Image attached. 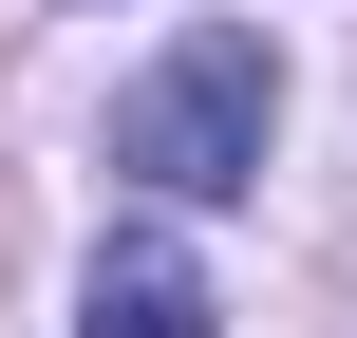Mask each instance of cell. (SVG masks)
Segmentation results:
<instances>
[{"label":"cell","instance_id":"6da1fadb","mask_svg":"<svg viewBox=\"0 0 357 338\" xmlns=\"http://www.w3.org/2000/svg\"><path fill=\"white\" fill-rule=\"evenodd\" d=\"M264 132H282V56H264V38H169V56L113 94V169H132L151 207L264 188Z\"/></svg>","mask_w":357,"mask_h":338},{"label":"cell","instance_id":"7a4b0ae2","mask_svg":"<svg viewBox=\"0 0 357 338\" xmlns=\"http://www.w3.org/2000/svg\"><path fill=\"white\" fill-rule=\"evenodd\" d=\"M75 338H226V301H207V263L169 226H113L94 282H75Z\"/></svg>","mask_w":357,"mask_h":338}]
</instances>
